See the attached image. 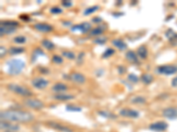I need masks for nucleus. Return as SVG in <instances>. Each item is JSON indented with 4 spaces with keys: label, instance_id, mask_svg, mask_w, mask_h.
Here are the masks:
<instances>
[{
    "label": "nucleus",
    "instance_id": "obj_1",
    "mask_svg": "<svg viewBox=\"0 0 177 132\" xmlns=\"http://www.w3.org/2000/svg\"><path fill=\"white\" fill-rule=\"evenodd\" d=\"M1 121L6 122H29L34 119V116L29 112L18 110V109H9L2 111L0 114Z\"/></svg>",
    "mask_w": 177,
    "mask_h": 132
},
{
    "label": "nucleus",
    "instance_id": "obj_2",
    "mask_svg": "<svg viewBox=\"0 0 177 132\" xmlns=\"http://www.w3.org/2000/svg\"><path fill=\"white\" fill-rule=\"evenodd\" d=\"M6 72L10 75H19L25 68V62L21 59H10L6 61Z\"/></svg>",
    "mask_w": 177,
    "mask_h": 132
},
{
    "label": "nucleus",
    "instance_id": "obj_3",
    "mask_svg": "<svg viewBox=\"0 0 177 132\" xmlns=\"http://www.w3.org/2000/svg\"><path fill=\"white\" fill-rule=\"evenodd\" d=\"M19 23L14 20H5L1 21V27H0V34L1 36L5 35H12L17 30Z\"/></svg>",
    "mask_w": 177,
    "mask_h": 132
},
{
    "label": "nucleus",
    "instance_id": "obj_4",
    "mask_svg": "<svg viewBox=\"0 0 177 132\" xmlns=\"http://www.w3.org/2000/svg\"><path fill=\"white\" fill-rule=\"evenodd\" d=\"M7 89L12 92L15 94H18L22 97H30L33 95V93L29 88L22 86L20 85L17 84H9L7 85Z\"/></svg>",
    "mask_w": 177,
    "mask_h": 132
},
{
    "label": "nucleus",
    "instance_id": "obj_5",
    "mask_svg": "<svg viewBox=\"0 0 177 132\" xmlns=\"http://www.w3.org/2000/svg\"><path fill=\"white\" fill-rule=\"evenodd\" d=\"M156 72L159 74L163 75H172L177 72V66L171 64V65H161L156 68Z\"/></svg>",
    "mask_w": 177,
    "mask_h": 132
},
{
    "label": "nucleus",
    "instance_id": "obj_6",
    "mask_svg": "<svg viewBox=\"0 0 177 132\" xmlns=\"http://www.w3.org/2000/svg\"><path fill=\"white\" fill-rule=\"evenodd\" d=\"M24 104L28 108L32 109H42L44 107L43 101L37 99H28L24 101Z\"/></svg>",
    "mask_w": 177,
    "mask_h": 132
},
{
    "label": "nucleus",
    "instance_id": "obj_7",
    "mask_svg": "<svg viewBox=\"0 0 177 132\" xmlns=\"http://www.w3.org/2000/svg\"><path fill=\"white\" fill-rule=\"evenodd\" d=\"M31 84H32V85H33L35 88H37V89H43V88H45V87L48 86L49 81L43 78L37 77V78H33V80L31 81Z\"/></svg>",
    "mask_w": 177,
    "mask_h": 132
},
{
    "label": "nucleus",
    "instance_id": "obj_8",
    "mask_svg": "<svg viewBox=\"0 0 177 132\" xmlns=\"http://www.w3.org/2000/svg\"><path fill=\"white\" fill-rule=\"evenodd\" d=\"M91 24H90L89 22H82V23H81V24L73 26V27H71V31H72V32L79 31L81 33L84 34V33H87V32L91 30Z\"/></svg>",
    "mask_w": 177,
    "mask_h": 132
},
{
    "label": "nucleus",
    "instance_id": "obj_9",
    "mask_svg": "<svg viewBox=\"0 0 177 132\" xmlns=\"http://www.w3.org/2000/svg\"><path fill=\"white\" fill-rule=\"evenodd\" d=\"M68 79L72 80L74 83H77V84H84L86 81V78L79 72H73L71 73L69 76H68Z\"/></svg>",
    "mask_w": 177,
    "mask_h": 132
},
{
    "label": "nucleus",
    "instance_id": "obj_10",
    "mask_svg": "<svg viewBox=\"0 0 177 132\" xmlns=\"http://www.w3.org/2000/svg\"><path fill=\"white\" fill-rule=\"evenodd\" d=\"M168 124L165 122H156L154 123H152L149 128L150 130H153L155 131H164L167 129Z\"/></svg>",
    "mask_w": 177,
    "mask_h": 132
},
{
    "label": "nucleus",
    "instance_id": "obj_11",
    "mask_svg": "<svg viewBox=\"0 0 177 132\" xmlns=\"http://www.w3.org/2000/svg\"><path fill=\"white\" fill-rule=\"evenodd\" d=\"M34 28L41 33H50L53 30V27L51 25L46 23H37L34 25Z\"/></svg>",
    "mask_w": 177,
    "mask_h": 132
},
{
    "label": "nucleus",
    "instance_id": "obj_12",
    "mask_svg": "<svg viewBox=\"0 0 177 132\" xmlns=\"http://www.w3.org/2000/svg\"><path fill=\"white\" fill-rule=\"evenodd\" d=\"M47 125L51 127V128H52V129L58 130H60V131L73 132V130H70L68 127L64 126V125H62V124H60V123L55 122H52V121H49V122H47Z\"/></svg>",
    "mask_w": 177,
    "mask_h": 132
},
{
    "label": "nucleus",
    "instance_id": "obj_13",
    "mask_svg": "<svg viewBox=\"0 0 177 132\" xmlns=\"http://www.w3.org/2000/svg\"><path fill=\"white\" fill-rule=\"evenodd\" d=\"M120 114L122 116H126V117H131V118H136L139 116V112L135 111L134 109L130 108H123L120 111Z\"/></svg>",
    "mask_w": 177,
    "mask_h": 132
},
{
    "label": "nucleus",
    "instance_id": "obj_14",
    "mask_svg": "<svg viewBox=\"0 0 177 132\" xmlns=\"http://www.w3.org/2000/svg\"><path fill=\"white\" fill-rule=\"evenodd\" d=\"M163 116L167 119H176L177 118V108H167L163 110Z\"/></svg>",
    "mask_w": 177,
    "mask_h": 132
},
{
    "label": "nucleus",
    "instance_id": "obj_15",
    "mask_svg": "<svg viewBox=\"0 0 177 132\" xmlns=\"http://www.w3.org/2000/svg\"><path fill=\"white\" fill-rule=\"evenodd\" d=\"M0 127L1 130H6L8 131H15V130H19V126L12 124L10 122H6V121H1L0 122Z\"/></svg>",
    "mask_w": 177,
    "mask_h": 132
},
{
    "label": "nucleus",
    "instance_id": "obj_16",
    "mask_svg": "<svg viewBox=\"0 0 177 132\" xmlns=\"http://www.w3.org/2000/svg\"><path fill=\"white\" fill-rule=\"evenodd\" d=\"M126 59L131 63V64H138L139 63V60H138V56L135 53L134 51L132 50H128V52L126 53Z\"/></svg>",
    "mask_w": 177,
    "mask_h": 132
},
{
    "label": "nucleus",
    "instance_id": "obj_17",
    "mask_svg": "<svg viewBox=\"0 0 177 132\" xmlns=\"http://www.w3.org/2000/svg\"><path fill=\"white\" fill-rule=\"evenodd\" d=\"M112 44L120 50H124L127 48V44L121 39H114L112 41Z\"/></svg>",
    "mask_w": 177,
    "mask_h": 132
},
{
    "label": "nucleus",
    "instance_id": "obj_18",
    "mask_svg": "<svg viewBox=\"0 0 177 132\" xmlns=\"http://www.w3.org/2000/svg\"><path fill=\"white\" fill-rule=\"evenodd\" d=\"M166 36L167 37V39L170 41L173 45L177 44V34H175V32L171 29H168L167 32L166 33Z\"/></svg>",
    "mask_w": 177,
    "mask_h": 132
},
{
    "label": "nucleus",
    "instance_id": "obj_19",
    "mask_svg": "<svg viewBox=\"0 0 177 132\" xmlns=\"http://www.w3.org/2000/svg\"><path fill=\"white\" fill-rule=\"evenodd\" d=\"M51 89H52L53 92L60 93L62 92H65V91L67 90V85L63 84V83H56V84L52 86Z\"/></svg>",
    "mask_w": 177,
    "mask_h": 132
},
{
    "label": "nucleus",
    "instance_id": "obj_20",
    "mask_svg": "<svg viewBox=\"0 0 177 132\" xmlns=\"http://www.w3.org/2000/svg\"><path fill=\"white\" fill-rule=\"evenodd\" d=\"M137 56L142 58V59H145L148 56V50H147V48L145 46L142 45L139 48H137Z\"/></svg>",
    "mask_w": 177,
    "mask_h": 132
},
{
    "label": "nucleus",
    "instance_id": "obj_21",
    "mask_svg": "<svg viewBox=\"0 0 177 132\" xmlns=\"http://www.w3.org/2000/svg\"><path fill=\"white\" fill-rule=\"evenodd\" d=\"M53 98L57 101H69L73 99V96L71 94H66V93H58L54 95Z\"/></svg>",
    "mask_w": 177,
    "mask_h": 132
},
{
    "label": "nucleus",
    "instance_id": "obj_22",
    "mask_svg": "<svg viewBox=\"0 0 177 132\" xmlns=\"http://www.w3.org/2000/svg\"><path fill=\"white\" fill-rule=\"evenodd\" d=\"M104 29L103 27H98L90 31V35L91 36H98V35H101L104 33Z\"/></svg>",
    "mask_w": 177,
    "mask_h": 132
},
{
    "label": "nucleus",
    "instance_id": "obj_23",
    "mask_svg": "<svg viewBox=\"0 0 177 132\" xmlns=\"http://www.w3.org/2000/svg\"><path fill=\"white\" fill-rule=\"evenodd\" d=\"M25 51V48L22 47H12L9 49V53L11 55H19L23 53Z\"/></svg>",
    "mask_w": 177,
    "mask_h": 132
},
{
    "label": "nucleus",
    "instance_id": "obj_24",
    "mask_svg": "<svg viewBox=\"0 0 177 132\" xmlns=\"http://www.w3.org/2000/svg\"><path fill=\"white\" fill-rule=\"evenodd\" d=\"M42 45H43L44 48H46V49H48V50H52L53 48H55V45H54V43L52 42H51L49 40H43L42 41Z\"/></svg>",
    "mask_w": 177,
    "mask_h": 132
},
{
    "label": "nucleus",
    "instance_id": "obj_25",
    "mask_svg": "<svg viewBox=\"0 0 177 132\" xmlns=\"http://www.w3.org/2000/svg\"><path fill=\"white\" fill-rule=\"evenodd\" d=\"M39 56H44V53H43L42 49H40V48H36V49L33 51V54L31 56V61H32V62H35V61L37 60V58Z\"/></svg>",
    "mask_w": 177,
    "mask_h": 132
},
{
    "label": "nucleus",
    "instance_id": "obj_26",
    "mask_svg": "<svg viewBox=\"0 0 177 132\" xmlns=\"http://www.w3.org/2000/svg\"><path fill=\"white\" fill-rule=\"evenodd\" d=\"M141 79H142V81L144 83V84H151L152 82L153 81V77L151 75V74H148V73H146V74H144L142 77H141Z\"/></svg>",
    "mask_w": 177,
    "mask_h": 132
},
{
    "label": "nucleus",
    "instance_id": "obj_27",
    "mask_svg": "<svg viewBox=\"0 0 177 132\" xmlns=\"http://www.w3.org/2000/svg\"><path fill=\"white\" fill-rule=\"evenodd\" d=\"M98 9H99V6H91V7H88V8H86L85 10H84V12H83V15L88 16V15L91 14V13H93V12H97Z\"/></svg>",
    "mask_w": 177,
    "mask_h": 132
},
{
    "label": "nucleus",
    "instance_id": "obj_28",
    "mask_svg": "<svg viewBox=\"0 0 177 132\" xmlns=\"http://www.w3.org/2000/svg\"><path fill=\"white\" fill-rule=\"evenodd\" d=\"M62 56H63L64 57L67 58V59H69V60H73V59L76 58V57H75V54L73 53V51H69V50L63 51V52H62Z\"/></svg>",
    "mask_w": 177,
    "mask_h": 132
},
{
    "label": "nucleus",
    "instance_id": "obj_29",
    "mask_svg": "<svg viewBox=\"0 0 177 132\" xmlns=\"http://www.w3.org/2000/svg\"><path fill=\"white\" fill-rule=\"evenodd\" d=\"M145 101H146V99L144 97L142 96H135L131 99V102L134 103V104H142V103H144Z\"/></svg>",
    "mask_w": 177,
    "mask_h": 132
},
{
    "label": "nucleus",
    "instance_id": "obj_30",
    "mask_svg": "<svg viewBox=\"0 0 177 132\" xmlns=\"http://www.w3.org/2000/svg\"><path fill=\"white\" fill-rule=\"evenodd\" d=\"M106 41H107V38H106L105 36H98V37H97V38L93 41V42H94V43H96V44L102 45V44L105 43Z\"/></svg>",
    "mask_w": 177,
    "mask_h": 132
},
{
    "label": "nucleus",
    "instance_id": "obj_31",
    "mask_svg": "<svg viewBox=\"0 0 177 132\" xmlns=\"http://www.w3.org/2000/svg\"><path fill=\"white\" fill-rule=\"evenodd\" d=\"M113 54H114V49L113 48H106V50L102 55V57L105 59V58H108V57L112 56Z\"/></svg>",
    "mask_w": 177,
    "mask_h": 132
},
{
    "label": "nucleus",
    "instance_id": "obj_32",
    "mask_svg": "<svg viewBox=\"0 0 177 132\" xmlns=\"http://www.w3.org/2000/svg\"><path fill=\"white\" fill-rule=\"evenodd\" d=\"M13 41H14V42L18 43V44H23V43L26 42L27 39H26V37L23 35H18L16 36V37H14Z\"/></svg>",
    "mask_w": 177,
    "mask_h": 132
},
{
    "label": "nucleus",
    "instance_id": "obj_33",
    "mask_svg": "<svg viewBox=\"0 0 177 132\" xmlns=\"http://www.w3.org/2000/svg\"><path fill=\"white\" fill-rule=\"evenodd\" d=\"M128 80L131 83H137L139 81V78L135 74H129L128 76Z\"/></svg>",
    "mask_w": 177,
    "mask_h": 132
},
{
    "label": "nucleus",
    "instance_id": "obj_34",
    "mask_svg": "<svg viewBox=\"0 0 177 132\" xmlns=\"http://www.w3.org/2000/svg\"><path fill=\"white\" fill-rule=\"evenodd\" d=\"M52 62L53 63H55L57 64H60L63 63V58L61 57L60 56H58V55H55V56H52Z\"/></svg>",
    "mask_w": 177,
    "mask_h": 132
},
{
    "label": "nucleus",
    "instance_id": "obj_35",
    "mask_svg": "<svg viewBox=\"0 0 177 132\" xmlns=\"http://www.w3.org/2000/svg\"><path fill=\"white\" fill-rule=\"evenodd\" d=\"M50 12H51V13H53V14H60V13L62 12V9H61L60 7L54 6V7H51V8Z\"/></svg>",
    "mask_w": 177,
    "mask_h": 132
},
{
    "label": "nucleus",
    "instance_id": "obj_36",
    "mask_svg": "<svg viewBox=\"0 0 177 132\" xmlns=\"http://www.w3.org/2000/svg\"><path fill=\"white\" fill-rule=\"evenodd\" d=\"M66 109L68 110V111H76V112L82 111V108H78V107H76V106H72V105H68V106H67Z\"/></svg>",
    "mask_w": 177,
    "mask_h": 132
},
{
    "label": "nucleus",
    "instance_id": "obj_37",
    "mask_svg": "<svg viewBox=\"0 0 177 132\" xmlns=\"http://www.w3.org/2000/svg\"><path fill=\"white\" fill-rule=\"evenodd\" d=\"M98 114L104 117H107V118H114L115 116L112 113H109V112H104V111H101V112H98Z\"/></svg>",
    "mask_w": 177,
    "mask_h": 132
},
{
    "label": "nucleus",
    "instance_id": "obj_38",
    "mask_svg": "<svg viewBox=\"0 0 177 132\" xmlns=\"http://www.w3.org/2000/svg\"><path fill=\"white\" fill-rule=\"evenodd\" d=\"M62 6L65 7H70L73 6V2L72 1H62Z\"/></svg>",
    "mask_w": 177,
    "mask_h": 132
},
{
    "label": "nucleus",
    "instance_id": "obj_39",
    "mask_svg": "<svg viewBox=\"0 0 177 132\" xmlns=\"http://www.w3.org/2000/svg\"><path fill=\"white\" fill-rule=\"evenodd\" d=\"M84 52H81L79 54V56H78V58H77V63L78 64H80L81 63V61L83 59V56H84Z\"/></svg>",
    "mask_w": 177,
    "mask_h": 132
},
{
    "label": "nucleus",
    "instance_id": "obj_40",
    "mask_svg": "<svg viewBox=\"0 0 177 132\" xmlns=\"http://www.w3.org/2000/svg\"><path fill=\"white\" fill-rule=\"evenodd\" d=\"M171 84L173 87H177V76L175 78H174L172 79Z\"/></svg>",
    "mask_w": 177,
    "mask_h": 132
},
{
    "label": "nucleus",
    "instance_id": "obj_41",
    "mask_svg": "<svg viewBox=\"0 0 177 132\" xmlns=\"http://www.w3.org/2000/svg\"><path fill=\"white\" fill-rule=\"evenodd\" d=\"M0 49H1V57H3L5 55H6V48L5 47H3V46H1V48H0Z\"/></svg>",
    "mask_w": 177,
    "mask_h": 132
},
{
    "label": "nucleus",
    "instance_id": "obj_42",
    "mask_svg": "<svg viewBox=\"0 0 177 132\" xmlns=\"http://www.w3.org/2000/svg\"><path fill=\"white\" fill-rule=\"evenodd\" d=\"M118 70H119V73H120V74H123V73L125 72V71H126V69H125L123 66H119V67H118Z\"/></svg>",
    "mask_w": 177,
    "mask_h": 132
},
{
    "label": "nucleus",
    "instance_id": "obj_43",
    "mask_svg": "<svg viewBox=\"0 0 177 132\" xmlns=\"http://www.w3.org/2000/svg\"><path fill=\"white\" fill-rule=\"evenodd\" d=\"M92 21L95 22V23H99V22H102V19L98 18V17H96V18L92 19Z\"/></svg>",
    "mask_w": 177,
    "mask_h": 132
},
{
    "label": "nucleus",
    "instance_id": "obj_44",
    "mask_svg": "<svg viewBox=\"0 0 177 132\" xmlns=\"http://www.w3.org/2000/svg\"><path fill=\"white\" fill-rule=\"evenodd\" d=\"M63 25H64V26H70V25H71V22H70V21H64V22H63Z\"/></svg>",
    "mask_w": 177,
    "mask_h": 132
},
{
    "label": "nucleus",
    "instance_id": "obj_45",
    "mask_svg": "<svg viewBox=\"0 0 177 132\" xmlns=\"http://www.w3.org/2000/svg\"><path fill=\"white\" fill-rule=\"evenodd\" d=\"M6 132H12V131H6Z\"/></svg>",
    "mask_w": 177,
    "mask_h": 132
}]
</instances>
